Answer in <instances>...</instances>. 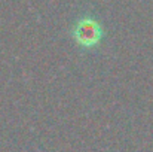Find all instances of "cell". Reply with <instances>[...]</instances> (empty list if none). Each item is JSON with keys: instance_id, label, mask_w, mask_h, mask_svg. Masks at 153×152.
Segmentation results:
<instances>
[{"instance_id": "6da1fadb", "label": "cell", "mask_w": 153, "mask_h": 152, "mask_svg": "<svg viewBox=\"0 0 153 152\" xmlns=\"http://www.w3.org/2000/svg\"><path fill=\"white\" fill-rule=\"evenodd\" d=\"M104 30L101 24L92 16L80 18L73 27V39L83 49H92L101 43Z\"/></svg>"}]
</instances>
